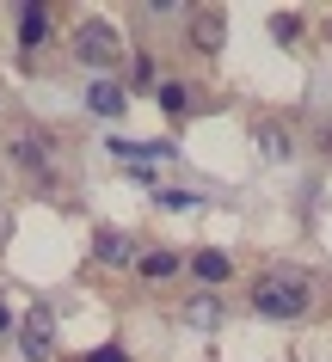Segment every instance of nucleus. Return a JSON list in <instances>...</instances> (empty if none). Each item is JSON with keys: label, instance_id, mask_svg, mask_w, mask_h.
Listing matches in <instances>:
<instances>
[{"label": "nucleus", "instance_id": "obj_1", "mask_svg": "<svg viewBox=\"0 0 332 362\" xmlns=\"http://www.w3.org/2000/svg\"><path fill=\"white\" fill-rule=\"evenodd\" d=\"M253 313H265V320H302V313H314V283L290 264L271 270V276L253 283Z\"/></svg>", "mask_w": 332, "mask_h": 362}, {"label": "nucleus", "instance_id": "obj_2", "mask_svg": "<svg viewBox=\"0 0 332 362\" xmlns=\"http://www.w3.org/2000/svg\"><path fill=\"white\" fill-rule=\"evenodd\" d=\"M19 350H25V362H56V307L50 301L19 313Z\"/></svg>", "mask_w": 332, "mask_h": 362}, {"label": "nucleus", "instance_id": "obj_3", "mask_svg": "<svg viewBox=\"0 0 332 362\" xmlns=\"http://www.w3.org/2000/svg\"><path fill=\"white\" fill-rule=\"evenodd\" d=\"M74 56L86 62V68H118L123 43H118V31H111L105 19H80L74 25Z\"/></svg>", "mask_w": 332, "mask_h": 362}, {"label": "nucleus", "instance_id": "obj_4", "mask_svg": "<svg viewBox=\"0 0 332 362\" xmlns=\"http://www.w3.org/2000/svg\"><path fill=\"white\" fill-rule=\"evenodd\" d=\"M93 264L105 270H136V240L118 228H93Z\"/></svg>", "mask_w": 332, "mask_h": 362}, {"label": "nucleus", "instance_id": "obj_5", "mask_svg": "<svg viewBox=\"0 0 332 362\" xmlns=\"http://www.w3.org/2000/svg\"><path fill=\"white\" fill-rule=\"evenodd\" d=\"M222 43H228V13L222 6H197L191 13V49L197 56H215Z\"/></svg>", "mask_w": 332, "mask_h": 362}, {"label": "nucleus", "instance_id": "obj_6", "mask_svg": "<svg viewBox=\"0 0 332 362\" xmlns=\"http://www.w3.org/2000/svg\"><path fill=\"white\" fill-rule=\"evenodd\" d=\"M185 270H191L197 283L222 288V283H228V276H234V258H228V252H222V246H203V252H191V258H185Z\"/></svg>", "mask_w": 332, "mask_h": 362}, {"label": "nucleus", "instance_id": "obj_7", "mask_svg": "<svg viewBox=\"0 0 332 362\" xmlns=\"http://www.w3.org/2000/svg\"><path fill=\"white\" fill-rule=\"evenodd\" d=\"M178 270H185V258H178V252H166V246L136 252V276H148V283H166V276H178Z\"/></svg>", "mask_w": 332, "mask_h": 362}, {"label": "nucleus", "instance_id": "obj_8", "mask_svg": "<svg viewBox=\"0 0 332 362\" xmlns=\"http://www.w3.org/2000/svg\"><path fill=\"white\" fill-rule=\"evenodd\" d=\"M86 105H93L98 117H123L130 111V93H123L118 80H93V86H86Z\"/></svg>", "mask_w": 332, "mask_h": 362}, {"label": "nucleus", "instance_id": "obj_9", "mask_svg": "<svg viewBox=\"0 0 332 362\" xmlns=\"http://www.w3.org/2000/svg\"><path fill=\"white\" fill-rule=\"evenodd\" d=\"M6 153H13V166H25V172H43V166H50V148H43L38 135H13Z\"/></svg>", "mask_w": 332, "mask_h": 362}, {"label": "nucleus", "instance_id": "obj_10", "mask_svg": "<svg viewBox=\"0 0 332 362\" xmlns=\"http://www.w3.org/2000/svg\"><path fill=\"white\" fill-rule=\"evenodd\" d=\"M43 37H50V6H25V13H19V43H25V49H38Z\"/></svg>", "mask_w": 332, "mask_h": 362}, {"label": "nucleus", "instance_id": "obj_11", "mask_svg": "<svg viewBox=\"0 0 332 362\" xmlns=\"http://www.w3.org/2000/svg\"><path fill=\"white\" fill-rule=\"evenodd\" d=\"M185 320H191L197 332H210V325H222V301H215V295H197V301H185Z\"/></svg>", "mask_w": 332, "mask_h": 362}, {"label": "nucleus", "instance_id": "obj_12", "mask_svg": "<svg viewBox=\"0 0 332 362\" xmlns=\"http://www.w3.org/2000/svg\"><path fill=\"white\" fill-rule=\"evenodd\" d=\"M258 153H265V160H290V129H277V123H258Z\"/></svg>", "mask_w": 332, "mask_h": 362}, {"label": "nucleus", "instance_id": "obj_13", "mask_svg": "<svg viewBox=\"0 0 332 362\" xmlns=\"http://www.w3.org/2000/svg\"><path fill=\"white\" fill-rule=\"evenodd\" d=\"M123 86H130V93H148V86H154V56L130 62V68H123Z\"/></svg>", "mask_w": 332, "mask_h": 362}, {"label": "nucleus", "instance_id": "obj_14", "mask_svg": "<svg viewBox=\"0 0 332 362\" xmlns=\"http://www.w3.org/2000/svg\"><path fill=\"white\" fill-rule=\"evenodd\" d=\"M160 111H166V117H185V111H191V93H185L178 80H160Z\"/></svg>", "mask_w": 332, "mask_h": 362}, {"label": "nucleus", "instance_id": "obj_15", "mask_svg": "<svg viewBox=\"0 0 332 362\" xmlns=\"http://www.w3.org/2000/svg\"><path fill=\"white\" fill-rule=\"evenodd\" d=\"M271 37L277 43H295V37H302V13H271Z\"/></svg>", "mask_w": 332, "mask_h": 362}, {"label": "nucleus", "instance_id": "obj_16", "mask_svg": "<svg viewBox=\"0 0 332 362\" xmlns=\"http://www.w3.org/2000/svg\"><path fill=\"white\" fill-rule=\"evenodd\" d=\"M80 362H130V356H123V344H98V350H86Z\"/></svg>", "mask_w": 332, "mask_h": 362}, {"label": "nucleus", "instance_id": "obj_17", "mask_svg": "<svg viewBox=\"0 0 332 362\" xmlns=\"http://www.w3.org/2000/svg\"><path fill=\"white\" fill-rule=\"evenodd\" d=\"M160 209H197L191 191H160Z\"/></svg>", "mask_w": 332, "mask_h": 362}, {"label": "nucleus", "instance_id": "obj_18", "mask_svg": "<svg viewBox=\"0 0 332 362\" xmlns=\"http://www.w3.org/2000/svg\"><path fill=\"white\" fill-rule=\"evenodd\" d=\"M13 325H19V320H13V307L0 301V338H6V332H13Z\"/></svg>", "mask_w": 332, "mask_h": 362}, {"label": "nucleus", "instance_id": "obj_19", "mask_svg": "<svg viewBox=\"0 0 332 362\" xmlns=\"http://www.w3.org/2000/svg\"><path fill=\"white\" fill-rule=\"evenodd\" d=\"M320 148H326V153H332V123H326V129H320Z\"/></svg>", "mask_w": 332, "mask_h": 362}]
</instances>
